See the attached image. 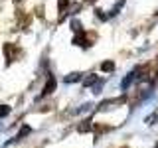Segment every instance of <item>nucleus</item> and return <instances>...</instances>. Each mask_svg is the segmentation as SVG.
Wrapping results in <instances>:
<instances>
[{"label": "nucleus", "mask_w": 158, "mask_h": 148, "mask_svg": "<svg viewBox=\"0 0 158 148\" xmlns=\"http://www.w3.org/2000/svg\"><path fill=\"white\" fill-rule=\"evenodd\" d=\"M135 77H136V71H131V73H128V75H127L125 79H123V83H121V89H128V85L132 83V79H135Z\"/></svg>", "instance_id": "nucleus-1"}, {"label": "nucleus", "mask_w": 158, "mask_h": 148, "mask_svg": "<svg viewBox=\"0 0 158 148\" xmlns=\"http://www.w3.org/2000/svg\"><path fill=\"white\" fill-rule=\"evenodd\" d=\"M53 87H56V79L49 77V79H48V83H46V87H44V91H42V95H48V93H52V91H53Z\"/></svg>", "instance_id": "nucleus-2"}, {"label": "nucleus", "mask_w": 158, "mask_h": 148, "mask_svg": "<svg viewBox=\"0 0 158 148\" xmlns=\"http://www.w3.org/2000/svg\"><path fill=\"white\" fill-rule=\"evenodd\" d=\"M79 79H81V75H79V73H71V75L65 77V83H75V81H79Z\"/></svg>", "instance_id": "nucleus-3"}, {"label": "nucleus", "mask_w": 158, "mask_h": 148, "mask_svg": "<svg viewBox=\"0 0 158 148\" xmlns=\"http://www.w3.org/2000/svg\"><path fill=\"white\" fill-rule=\"evenodd\" d=\"M101 69H103V71H109V73H111L113 69H115V63H113V61H105V63L101 65Z\"/></svg>", "instance_id": "nucleus-4"}, {"label": "nucleus", "mask_w": 158, "mask_h": 148, "mask_svg": "<svg viewBox=\"0 0 158 148\" xmlns=\"http://www.w3.org/2000/svg\"><path fill=\"white\" fill-rule=\"evenodd\" d=\"M71 30H73V32H77V34H81V24H79L77 20H73V22H71Z\"/></svg>", "instance_id": "nucleus-5"}, {"label": "nucleus", "mask_w": 158, "mask_h": 148, "mask_svg": "<svg viewBox=\"0 0 158 148\" xmlns=\"http://www.w3.org/2000/svg\"><path fill=\"white\" fill-rule=\"evenodd\" d=\"M146 122H148V125H156V122H158V115H150L146 118Z\"/></svg>", "instance_id": "nucleus-6"}, {"label": "nucleus", "mask_w": 158, "mask_h": 148, "mask_svg": "<svg viewBox=\"0 0 158 148\" xmlns=\"http://www.w3.org/2000/svg\"><path fill=\"white\" fill-rule=\"evenodd\" d=\"M95 81H97V77H95V75H91V77H87V79H85L83 83H85V87H89V85H93Z\"/></svg>", "instance_id": "nucleus-7"}, {"label": "nucleus", "mask_w": 158, "mask_h": 148, "mask_svg": "<svg viewBox=\"0 0 158 148\" xmlns=\"http://www.w3.org/2000/svg\"><path fill=\"white\" fill-rule=\"evenodd\" d=\"M89 128H91V125H89V121H85V125L79 126V132H85V130H89Z\"/></svg>", "instance_id": "nucleus-8"}, {"label": "nucleus", "mask_w": 158, "mask_h": 148, "mask_svg": "<svg viewBox=\"0 0 158 148\" xmlns=\"http://www.w3.org/2000/svg\"><path fill=\"white\" fill-rule=\"evenodd\" d=\"M8 113H10V107H2V109H0V117H6Z\"/></svg>", "instance_id": "nucleus-9"}, {"label": "nucleus", "mask_w": 158, "mask_h": 148, "mask_svg": "<svg viewBox=\"0 0 158 148\" xmlns=\"http://www.w3.org/2000/svg\"><path fill=\"white\" fill-rule=\"evenodd\" d=\"M65 6H67V0H59V8L63 10V8H65Z\"/></svg>", "instance_id": "nucleus-10"}, {"label": "nucleus", "mask_w": 158, "mask_h": 148, "mask_svg": "<svg viewBox=\"0 0 158 148\" xmlns=\"http://www.w3.org/2000/svg\"><path fill=\"white\" fill-rule=\"evenodd\" d=\"M89 2H95V0H89Z\"/></svg>", "instance_id": "nucleus-11"}]
</instances>
